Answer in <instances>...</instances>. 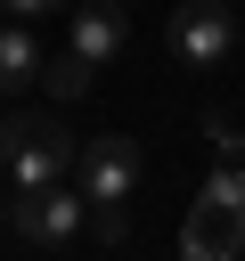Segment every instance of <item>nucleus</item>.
I'll list each match as a JSON object with an SVG mask.
<instances>
[{"mask_svg": "<svg viewBox=\"0 0 245 261\" xmlns=\"http://www.w3.org/2000/svg\"><path fill=\"white\" fill-rule=\"evenodd\" d=\"M74 171H82V139H74L57 114H24V106L0 114V179H8V196L57 188V179H74Z\"/></svg>", "mask_w": 245, "mask_h": 261, "instance_id": "nucleus-1", "label": "nucleus"}, {"mask_svg": "<svg viewBox=\"0 0 245 261\" xmlns=\"http://www.w3.org/2000/svg\"><path fill=\"white\" fill-rule=\"evenodd\" d=\"M82 212H90V196L57 179V188H33V196H8V237L33 245V253H65L82 237Z\"/></svg>", "mask_w": 245, "mask_h": 261, "instance_id": "nucleus-2", "label": "nucleus"}, {"mask_svg": "<svg viewBox=\"0 0 245 261\" xmlns=\"http://www.w3.org/2000/svg\"><path fill=\"white\" fill-rule=\"evenodd\" d=\"M229 49H237V0H180L172 8V57L180 65L212 73V65H229Z\"/></svg>", "mask_w": 245, "mask_h": 261, "instance_id": "nucleus-3", "label": "nucleus"}, {"mask_svg": "<svg viewBox=\"0 0 245 261\" xmlns=\"http://www.w3.org/2000/svg\"><path fill=\"white\" fill-rule=\"evenodd\" d=\"M139 179H147L139 139L106 130V139H90V147H82V196H90V212H122V204L139 196Z\"/></svg>", "mask_w": 245, "mask_h": 261, "instance_id": "nucleus-4", "label": "nucleus"}, {"mask_svg": "<svg viewBox=\"0 0 245 261\" xmlns=\"http://www.w3.org/2000/svg\"><path fill=\"white\" fill-rule=\"evenodd\" d=\"M180 253H196V261H237V253H245V204H237V196H196V212H188V228H180Z\"/></svg>", "mask_w": 245, "mask_h": 261, "instance_id": "nucleus-5", "label": "nucleus"}, {"mask_svg": "<svg viewBox=\"0 0 245 261\" xmlns=\"http://www.w3.org/2000/svg\"><path fill=\"white\" fill-rule=\"evenodd\" d=\"M74 49H82V57L106 73V65L131 49V16H122L114 0H90V8H74Z\"/></svg>", "mask_w": 245, "mask_h": 261, "instance_id": "nucleus-6", "label": "nucleus"}, {"mask_svg": "<svg viewBox=\"0 0 245 261\" xmlns=\"http://www.w3.org/2000/svg\"><path fill=\"white\" fill-rule=\"evenodd\" d=\"M41 65H49V57H41V41L24 33V16H16V24H0V90H8V98H16V90H33V82H41Z\"/></svg>", "mask_w": 245, "mask_h": 261, "instance_id": "nucleus-7", "label": "nucleus"}, {"mask_svg": "<svg viewBox=\"0 0 245 261\" xmlns=\"http://www.w3.org/2000/svg\"><path fill=\"white\" fill-rule=\"evenodd\" d=\"M90 82H98V65H90L82 49H65V57L41 65V90H49V98H90Z\"/></svg>", "mask_w": 245, "mask_h": 261, "instance_id": "nucleus-8", "label": "nucleus"}, {"mask_svg": "<svg viewBox=\"0 0 245 261\" xmlns=\"http://www.w3.org/2000/svg\"><path fill=\"white\" fill-rule=\"evenodd\" d=\"M204 139H212V163H237V171H245V130H237L229 114H212V122H204Z\"/></svg>", "mask_w": 245, "mask_h": 261, "instance_id": "nucleus-9", "label": "nucleus"}, {"mask_svg": "<svg viewBox=\"0 0 245 261\" xmlns=\"http://www.w3.org/2000/svg\"><path fill=\"white\" fill-rule=\"evenodd\" d=\"M0 8H16V16H49V8H74V0H0Z\"/></svg>", "mask_w": 245, "mask_h": 261, "instance_id": "nucleus-10", "label": "nucleus"}, {"mask_svg": "<svg viewBox=\"0 0 245 261\" xmlns=\"http://www.w3.org/2000/svg\"><path fill=\"white\" fill-rule=\"evenodd\" d=\"M237 8H245V0H237Z\"/></svg>", "mask_w": 245, "mask_h": 261, "instance_id": "nucleus-11", "label": "nucleus"}]
</instances>
